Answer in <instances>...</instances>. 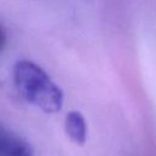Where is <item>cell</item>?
I'll list each match as a JSON object with an SVG mask.
<instances>
[{
	"label": "cell",
	"mask_w": 156,
	"mask_h": 156,
	"mask_svg": "<svg viewBox=\"0 0 156 156\" xmlns=\"http://www.w3.org/2000/svg\"><path fill=\"white\" fill-rule=\"evenodd\" d=\"M13 82L20 94L44 112L55 113L62 108V90L34 62L28 60L17 61L13 66Z\"/></svg>",
	"instance_id": "obj_1"
},
{
	"label": "cell",
	"mask_w": 156,
	"mask_h": 156,
	"mask_svg": "<svg viewBox=\"0 0 156 156\" xmlns=\"http://www.w3.org/2000/svg\"><path fill=\"white\" fill-rule=\"evenodd\" d=\"M0 156H33L32 145L0 123Z\"/></svg>",
	"instance_id": "obj_2"
},
{
	"label": "cell",
	"mask_w": 156,
	"mask_h": 156,
	"mask_svg": "<svg viewBox=\"0 0 156 156\" xmlns=\"http://www.w3.org/2000/svg\"><path fill=\"white\" fill-rule=\"evenodd\" d=\"M65 129L67 135L78 145H83L87 140V123L83 115L78 111H71L66 116Z\"/></svg>",
	"instance_id": "obj_3"
},
{
	"label": "cell",
	"mask_w": 156,
	"mask_h": 156,
	"mask_svg": "<svg viewBox=\"0 0 156 156\" xmlns=\"http://www.w3.org/2000/svg\"><path fill=\"white\" fill-rule=\"evenodd\" d=\"M5 44H6V34H5L4 28L0 26V51L4 49Z\"/></svg>",
	"instance_id": "obj_4"
}]
</instances>
